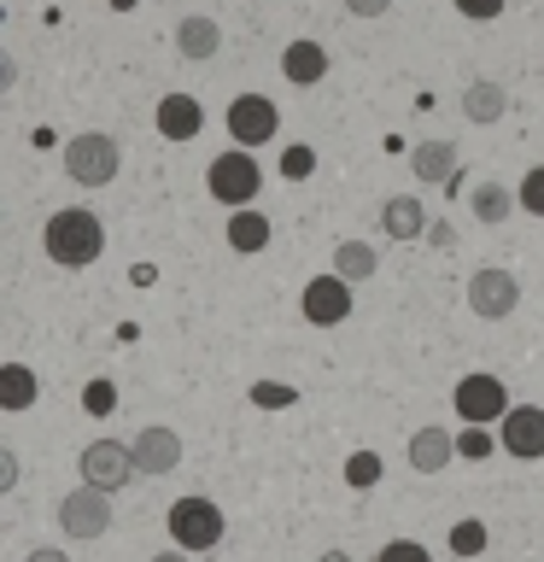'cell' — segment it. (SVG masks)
<instances>
[{"label":"cell","instance_id":"28","mask_svg":"<svg viewBox=\"0 0 544 562\" xmlns=\"http://www.w3.org/2000/svg\"><path fill=\"white\" fill-rule=\"evenodd\" d=\"M82 411H88V416H112V411H117V386H112V381H88V386H82Z\"/></svg>","mask_w":544,"mask_h":562},{"label":"cell","instance_id":"31","mask_svg":"<svg viewBox=\"0 0 544 562\" xmlns=\"http://www.w3.org/2000/svg\"><path fill=\"white\" fill-rule=\"evenodd\" d=\"M451 7H456V12H463V18H468V24H491V18H498V12H503V0H451Z\"/></svg>","mask_w":544,"mask_h":562},{"label":"cell","instance_id":"35","mask_svg":"<svg viewBox=\"0 0 544 562\" xmlns=\"http://www.w3.org/2000/svg\"><path fill=\"white\" fill-rule=\"evenodd\" d=\"M24 562H70V557H65V551H53V544H35Z\"/></svg>","mask_w":544,"mask_h":562},{"label":"cell","instance_id":"7","mask_svg":"<svg viewBox=\"0 0 544 562\" xmlns=\"http://www.w3.org/2000/svg\"><path fill=\"white\" fill-rule=\"evenodd\" d=\"M521 305V281L515 270H498V263H486V270L468 276V311L480 316V323H503V316H515Z\"/></svg>","mask_w":544,"mask_h":562},{"label":"cell","instance_id":"32","mask_svg":"<svg viewBox=\"0 0 544 562\" xmlns=\"http://www.w3.org/2000/svg\"><path fill=\"white\" fill-rule=\"evenodd\" d=\"M12 486H18V451L0 446V492H12Z\"/></svg>","mask_w":544,"mask_h":562},{"label":"cell","instance_id":"5","mask_svg":"<svg viewBox=\"0 0 544 562\" xmlns=\"http://www.w3.org/2000/svg\"><path fill=\"white\" fill-rule=\"evenodd\" d=\"M77 474H82V486H94V492H123L135 481V451L123 446V439H94V446H82V457H77Z\"/></svg>","mask_w":544,"mask_h":562},{"label":"cell","instance_id":"19","mask_svg":"<svg viewBox=\"0 0 544 562\" xmlns=\"http://www.w3.org/2000/svg\"><path fill=\"white\" fill-rule=\"evenodd\" d=\"M35 393H42V386H35V369L30 363H0V411L24 416L30 404H35Z\"/></svg>","mask_w":544,"mask_h":562},{"label":"cell","instance_id":"14","mask_svg":"<svg viewBox=\"0 0 544 562\" xmlns=\"http://www.w3.org/2000/svg\"><path fill=\"white\" fill-rule=\"evenodd\" d=\"M404 457H410V469L416 474H445V463L456 457V439H451V428H416L410 434V446H404Z\"/></svg>","mask_w":544,"mask_h":562},{"label":"cell","instance_id":"37","mask_svg":"<svg viewBox=\"0 0 544 562\" xmlns=\"http://www.w3.org/2000/svg\"><path fill=\"white\" fill-rule=\"evenodd\" d=\"M316 562H351L345 551H322V557H316Z\"/></svg>","mask_w":544,"mask_h":562},{"label":"cell","instance_id":"20","mask_svg":"<svg viewBox=\"0 0 544 562\" xmlns=\"http://www.w3.org/2000/svg\"><path fill=\"white\" fill-rule=\"evenodd\" d=\"M410 170L416 182H456V147L451 140H421L410 153Z\"/></svg>","mask_w":544,"mask_h":562},{"label":"cell","instance_id":"30","mask_svg":"<svg viewBox=\"0 0 544 562\" xmlns=\"http://www.w3.org/2000/svg\"><path fill=\"white\" fill-rule=\"evenodd\" d=\"M310 170H316V153H310V147H287V153H281V176H293V182H305Z\"/></svg>","mask_w":544,"mask_h":562},{"label":"cell","instance_id":"10","mask_svg":"<svg viewBox=\"0 0 544 562\" xmlns=\"http://www.w3.org/2000/svg\"><path fill=\"white\" fill-rule=\"evenodd\" d=\"M298 311H305V323L310 328H340L345 316H351V281L340 276H310L305 281V293H298Z\"/></svg>","mask_w":544,"mask_h":562},{"label":"cell","instance_id":"24","mask_svg":"<svg viewBox=\"0 0 544 562\" xmlns=\"http://www.w3.org/2000/svg\"><path fill=\"white\" fill-rule=\"evenodd\" d=\"M486 544H491L486 521H474V516H468V521H451V557H456V562H474Z\"/></svg>","mask_w":544,"mask_h":562},{"label":"cell","instance_id":"11","mask_svg":"<svg viewBox=\"0 0 544 562\" xmlns=\"http://www.w3.org/2000/svg\"><path fill=\"white\" fill-rule=\"evenodd\" d=\"M129 451H135V469L147 474V481H165V474L182 469V434L165 428V422H147V428L129 439Z\"/></svg>","mask_w":544,"mask_h":562},{"label":"cell","instance_id":"21","mask_svg":"<svg viewBox=\"0 0 544 562\" xmlns=\"http://www.w3.org/2000/svg\"><path fill=\"white\" fill-rule=\"evenodd\" d=\"M375 270H381V252H375L369 240H340V246H333V276L351 281V288H358V281H369Z\"/></svg>","mask_w":544,"mask_h":562},{"label":"cell","instance_id":"16","mask_svg":"<svg viewBox=\"0 0 544 562\" xmlns=\"http://www.w3.org/2000/svg\"><path fill=\"white\" fill-rule=\"evenodd\" d=\"M200 130H205V112H200L193 94H165L158 100V135L165 140H193Z\"/></svg>","mask_w":544,"mask_h":562},{"label":"cell","instance_id":"2","mask_svg":"<svg viewBox=\"0 0 544 562\" xmlns=\"http://www.w3.org/2000/svg\"><path fill=\"white\" fill-rule=\"evenodd\" d=\"M123 170V147L105 130H82L65 140V176L77 188H112Z\"/></svg>","mask_w":544,"mask_h":562},{"label":"cell","instance_id":"33","mask_svg":"<svg viewBox=\"0 0 544 562\" xmlns=\"http://www.w3.org/2000/svg\"><path fill=\"white\" fill-rule=\"evenodd\" d=\"M345 12H358V18H386V12H393V0H345Z\"/></svg>","mask_w":544,"mask_h":562},{"label":"cell","instance_id":"12","mask_svg":"<svg viewBox=\"0 0 544 562\" xmlns=\"http://www.w3.org/2000/svg\"><path fill=\"white\" fill-rule=\"evenodd\" d=\"M498 446L515 457V463H539L544 457V404H515L498 422Z\"/></svg>","mask_w":544,"mask_h":562},{"label":"cell","instance_id":"23","mask_svg":"<svg viewBox=\"0 0 544 562\" xmlns=\"http://www.w3.org/2000/svg\"><path fill=\"white\" fill-rule=\"evenodd\" d=\"M515 205H521V200H515V193H509L503 182H480V188L468 193V211H474L480 223H503Z\"/></svg>","mask_w":544,"mask_h":562},{"label":"cell","instance_id":"8","mask_svg":"<svg viewBox=\"0 0 544 562\" xmlns=\"http://www.w3.org/2000/svg\"><path fill=\"white\" fill-rule=\"evenodd\" d=\"M281 130V112H275V100L270 94H240V100H228V140L235 147H270Z\"/></svg>","mask_w":544,"mask_h":562},{"label":"cell","instance_id":"15","mask_svg":"<svg viewBox=\"0 0 544 562\" xmlns=\"http://www.w3.org/2000/svg\"><path fill=\"white\" fill-rule=\"evenodd\" d=\"M175 53L193 59V65L217 59V53H223V24H217V18H205V12L182 18V24H175Z\"/></svg>","mask_w":544,"mask_h":562},{"label":"cell","instance_id":"22","mask_svg":"<svg viewBox=\"0 0 544 562\" xmlns=\"http://www.w3.org/2000/svg\"><path fill=\"white\" fill-rule=\"evenodd\" d=\"M228 246H235V252H263V246H270V217H263V211H228Z\"/></svg>","mask_w":544,"mask_h":562},{"label":"cell","instance_id":"1","mask_svg":"<svg viewBox=\"0 0 544 562\" xmlns=\"http://www.w3.org/2000/svg\"><path fill=\"white\" fill-rule=\"evenodd\" d=\"M42 246L59 270H88V263H100V252H105V223L82 205H65L42 223Z\"/></svg>","mask_w":544,"mask_h":562},{"label":"cell","instance_id":"25","mask_svg":"<svg viewBox=\"0 0 544 562\" xmlns=\"http://www.w3.org/2000/svg\"><path fill=\"white\" fill-rule=\"evenodd\" d=\"M381 474H386V463H381L375 451H351V457H345V486L369 492V486H381Z\"/></svg>","mask_w":544,"mask_h":562},{"label":"cell","instance_id":"36","mask_svg":"<svg viewBox=\"0 0 544 562\" xmlns=\"http://www.w3.org/2000/svg\"><path fill=\"white\" fill-rule=\"evenodd\" d=\"M147 562H188V551H158V557H147Z\"/></svg>","mask_w":544,"mask_h":562},{"label":"cell","instance_id":"17","mask_svg":"<svg viewBox=\"0 0 544 562\" xmlns=\"http://www.w3.org/2000/svg\"><path fill=\"white\" fill-rule=\"evenodd\" d=\"M281 77H287L293 88H316L328 77V47L322 42H293L287 53H281Z\"/></svg>","mask_w":544,"mask_h":562},{"label":"cell","instance_id":"27","mask_svg":"<svg viewBox=\"0 0 544 562\" xmlns=\"http://www.w3.org/2000/svg\"><path fill=\"white\" fill-rule=\"evenodd\" d=\"M375 562H433V551L421 539H386L375 551Z\"/></svg>","mask_w":544,"mask_h":562},{"label":"cell","instance_id":"4","mask_svg":"<svg viewBox=\"0 0 544 562\" xmlns=\"http://www.w3.org/2000/svg\"><path fill=\"white\" fill-rule=\"evenodd\" d=\"M258 188H263V170H258V158L246 153V147H228V153L211 158V170H205V193H211L217 205H228V211H252Z\"/></svg>","mask_w":544,"mask_h":562},{"label":"cell","instance_id":"6","mask_svg":"<svg viewBox=\"0 0 544 562\" xmlns=\"http://www.w3.org/2000/svg\"><path fill=\"white\" fill-rule=\"evenodd\" d=\"M451 404H456V416H463L468 428H491V422H503L509 411H515V404H509V386L498 375H486V369H474V375L456 381Z\"/></svg>","mask_w":544,"mask_h":562},{"label":"cell","instance_id":"38","mask_svg":"<svg viewBox=\"0 0 544 562\" xmlns=\"http://www.w3.org/2000/svg\"><path fill=\"white\" fill-rule=\"evenodd\" d=\"M112 7H117V12H129V0H112Z\"/></svg>","mask_w":544,"mask_h":562},{"label":"cell","instance_id":"26","mask_svg":"<svg viewBox=\"0 0 544 562\" xmlns=\"http://www.w3.org/2000/svg\"><path fill=\"white\" fill-rule=\"evenodd\" d=\"M515 200H521V211H526V217H544V165H533V170L521 176Z\"/></svg>","mask_w":544,"mask_h":562},{"label":"cell","instance_id":"9","mask_svg":"<svg viewBox=\"0 0 544 562\" xmlns=\"http://www.w3.org/2000/svg\"><path fill=\"white\" fill-rule=\"evenodd\" d=\"M59 527H65V539H105L112 533V498L94 492V486L65 492L59 498Z\"/></svg>","mask_w":544,"mask_h":562},{"label":"cell","instance_id":"3","mask_svg":"<svg viewBox=\"0 0 544 562\" xmlns=\"http://www.w3.org/2000/svg\"><path fill=\"white\" fill-rule=\"evenodd\" d=\"M165 527H170V544H175V551H188V557L217 551L223 533H228L223 509L211 504V498H200V492H193V498H175L170 516H165Z\"/></svg>","mask_w":544,"mask_h":562},{"label":"cell","instance_id":"29","mask_svg":"<svg viewBox=\"0 0 544 562\" xmlns=\"http://www.w3.org/2000/svg\"><path fill=\"white\" fill-rule=\"evenodd\" d=\"M491 446H498V434H486V428H463V434H456V457H468V463L491 457Z\"/></svg>","mask_w":544,"mask_h":562},{"label":"cell","instance_id":"34","mask_svg":"<svg viewBox=\"0 0 544 562\" xmlns=\"http://www.w3.org/2000/svg\"><path fill=\"white\" fill-rule=\"evenodd\" d=\"M252 398L258 404H293V386H270V381H263V386H252Z\"/></svg>","mask_w":544,"mask_h":562},{"label":"cell","instance_id":"18","mask_svg":"<svg viewBox=\"0 0 544 562\" xmlns=\"http://www.w3.org/2000/svg\"><path fill=\"white\" fill-rule=\"evenodd\" d=\"M509 112V88L503 82H491V77H474L463 88V117L468 123H498Z\"/></svg>","mask_w":544,"mask_h":562},{"label":"cell","instance_id":"13","mask_svg":"<svg viewBox=\"0 0 544 562\" xmlns=\"http://www.w3.org/2000/svg\"><path fill=\"white\" fill-rule=\"evenodd\" d=\"M428 205L416 200V193H393V200L381 205V235L386 240H421L428 235Z\"/></svg>","mask_w":544,"mask_h":562}]
</instances>
